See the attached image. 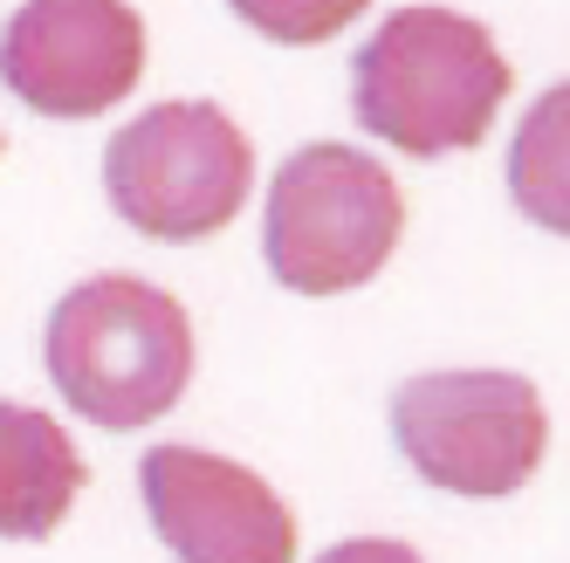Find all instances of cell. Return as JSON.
I'll return each instance as SVG.
<instances>
[{
	"mask_svg": "<svg viewBox=\"0 0 570 563\" xmlns=\"http://www.w3.org/2000/svg\"><path fill=\"white\" fill-rule=\"evenodd\" d=\"M49 385L104 433L158 426L193 385V316L145 275H90L42 324Z\"/></svg>",
	"mask_w": 570,
	"mask_h": 563,
	"instance_id": "cell-2",
	"label": "cell"
},
{
	"mask_svg": "<svg viewBox=\"0 0 570 563\" xmlns=\"http://www.w3.org/2000/svg\"><path fill=\"white\" fill-rule=\"evenodd\" d=\"M227 8L248 21L262 42L282 49H316V42H337V34L372 8V0H227Z\"/></svg>",
	"mask_w": 570,
	"mask_h": 563,
	"instance_id": "cell-10",
	"label": "cell"
},
{
	"mask_svg": "<svg viewBox=\"0 0 570 563\" xmlns=\"http://www.w3.org/2000/svg\"><path fill=\"white\" fill-rule=\"evenodd\" d=\"M0 151H8V138H0Z\"/></svg>",
	"mask_w": 570,
	"mask_h": 563,
	"instance_id": "cell-12",
	"label": "cell"
},
{
	"mask_svg": "<svg viewBox=\"0 0 570 563\" xmlns=\"http://www.w3.org/2000/svg\"><path fill=\"white\" fill-rule=\"evenodd\" d=\"M515 90L502 42L454 8H392L351 62L357 125L405 158L474 151Z\"/></svg>",
	"mask_w": 570,
	"mask_h": 563,
	"instance_id": "cell-1",
	"label": "cell"
},
{
	"mask_svg": "<svg viewBox=\"0 0 570 563\" xmlns=\"http://www.w3.org/2000/svg\"><path fill=\"white\" fill-rule=\"evenodd\" d=\"M392 439L440 495L502 502L550 454V406L522 372H420L392 392Z\"/></svg>",
	"mask_w": 570,
	"mask_h": 563,
	"instance_id": "cell-5",
	"label": "cell"
},
{
	"mask_svg": "<svg viewBox=\"0 0 570 563\" xmlns=\"http://www.w3.org/2000/svg\"><path fill=\"white\" fill-rule=\"evenodd\" d=\"M138 495L179 563H296V508L227 454L166 439L138 461Z\"/></svg>",
	"mask_w": 570,
	"mask_h": 563,
	"instance_id": "cell-7",
	"label": "cell"
},
{
	"mask_svg": "<svg viewBox=\"0 0 570 563\" xmlns=\"http://www.w3.org/2000/svg\"><path fill=\"white\" fill-rule=\"evenodd\" d=\"M405 240V192L372 151L316 138L282 158L262 214L268 275L296 296H351Z\"/></svg>",
	"mask_w": 570,
	"mask_h": 563,
	"instance_id": "cell-3",
	"label": "cell"
},
{
	"mask_svg": "<svg viewBox=\"0 0 570 563\" xmlns=\"http://www.w3.org/2000/svg\"><path fill=\"white\" fill-rule=\"evenodd\" d=\"M83 488L90 467L62 433V419L21 406V398H0V543H49Z\"/></svg>",
	"mask_w": 570,
	"mask_h": 563,
	"instance_id": "cell-8",
	"label": "cell"
},
{
	"mask_svg": "<svg viewBox=\"0 0 570 563\" xmlns=\"http://www.w3.org/2000/svg\"><path fill=\"white\" fill-rule=\"evenodd\" d=\"M316 563H426L413 543H399V536H351L337 550H323Z\"/></svg>",
	"mask_w": 570,
	"mask_h": 563,
	"instance_id": "cell-11",
	"label": "cell"
},
{
	"mask_svg": "<svg viewBox=\"0 0 570 563\" xmlns=\"http://www.w3.org/2000/svg\"><path fill=\"white\" fill-rule=\"evenodd\" d=\"M509 199L543 234H570V83L522 110L509 138Z\"/></svg>",
	"mask_w": 570,
	"mask_h": 563,
	"instance_id": "cell-9",
	"label": "cell"
},
{
	"mask_svg": "<svg viewBox=\"0 0 570 563\" xmlns=\"http://www.w3.org/2000/svg\"><path fill=\"white\" fill-rule=\"evenodd\" d=\"M104 192L145 240H214L255 192V145L207 97L151 103L104 145Z\"/></svg>",
	"mask_w": 570,
	"mask_h": 563,
	"instance_id": "cell-4",
	"label": "cell"
},
{
	"mask_svg": "<svg viewBox=\"0 0 570 563\" xmlns=\"http://www.w3.org/2000/svg\"><path fill=\"white\" fill-rule=\"evenodd\" d=\"M145 76V14L131 0H21L0 28V83L35 117H104Z\"/></svg>",
	"mask_w": 570,
	"mask_h": 563,
	"instance_id": "cell-6",
	"label": "cell"
}]
</instances>
